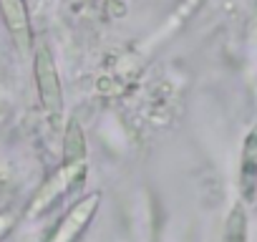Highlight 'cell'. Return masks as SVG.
I'll list each match as a JSON object with an SVG mask.
<instances>
[{
	"instance_id": "1",
	"label": "cell",
	"mask_w": 257,
	"mask_h": 242,
	"mask_svg": "<svg viewBox=\"0 0 257 242\" xmlns=\"http://www.w3.org/2000/svg\"><path fill=\"white\" fill-rule=\"evenodd\" d=\"M86 179V159H73V162H61L58 169H53L46 182H41V187L36 189V194L31 197L28 207L23 214L28 217H38L46 214L51 207H56L66 194H71L76 187H81Z\"/></svg>"
},
{
	"instance_id": "2",
	"label": "cell",
	"mask_w": 257,
	"mask_h": 242,
	"mask_svg": "<svg viewBox=\"0 0 257 242\" xmlns=\"http://www.w3.org/2000/svg\"><path fill=\"white\" fill-rule=\"evenodd\" d=\"M33 78H36V91L46 118L58 124V118L63 116V88H61L56 58L46 43L36 46L33 51Z\"/></svg>"
},
{
	"instance_id": "3",
	"label": "cell",
	"mask_w": 257,
	"mask_h": 242,
	"mask_svg": "<svg viewBox=\"0 0 257 242\" xmlns=\"http://www.w3.org/2000/svg\"><path fill=\"white\" fill-rule=\"evenodd\" d=\"M98 204H101V192H91V194L81 197L63 214V219L56 224V229L51 232L48 242H76L86 232V227L91 224L93 214L98 212Z\"/></svg>"
},
{
	"instance_id": "4",
	"label": "cell",
	"mask_w": 257,
	"mask_h": 242,
	"mask_svg": "<svg viewBox=\"0 0 257 242\" xmlns=\"http://www.w3.org/2000/svg\"><path fill=\"white\" fill-rule=\"evenodd\" d=\"M0 18L18 51L26 53L33 48V23L26 0H0Z\"/></svg>"
},
{
	"instance_id": "5",
	"label": "cell",
	"mask_w": 257,
	"mask_h": 242,
	"mask_svg": "<svg viewBox=\"0 0 257 242\" xmlns=\"http://www.w3.org/2000/svg\"><path fill=\"white\" fill-rule=\"evenodd\" d=\"M239 197L244 204L257 199V127L249 129L239 157Z\"/></svg>"
},
{
	"instance_id": "6",
	"label": "cell",
	"mask_w": 257,
	"mask_h": 242,
	"mask_svg": "<svg viewBox=\"0 0 257 242\" xmlns=\"http://www.w3.org/2000/svg\"><path fill=\"white\" fill-rule=\"evenodd\" d=\"M73 159H86V134L76 118L68 121L63 132V162H73Z\"/></svg>"
},
{
	"instance_id": "7",
	"label": "cell",
	"mask_w": 257,
	"mask_h": 242,
	"mask_svg": "<svg viewBox=\"0 0 257 242\" xmlns=\"http://www.w3.org/2000/svg\"><path fill=\"white\" fill-rule=\"evenodd\" d=\"M222 242H247V209L244 202H237L224 222V232H222Z\"/></svg>"
},
{
	"instance_id": "8",
	"label": "cell",
	"mask_w": 257,
	"mask_h": 242,
	"mask_svg": "<svg viewBox=\"0 0 257 242\" xmlns=\"http://www.w3.org/2000/svg\"><path fill=\"white\" fill-rule=\"evenodd\" d=\"M21 217H23V212H21L18 207H6V209H0V242H3V239L13 232V227L21 222Z\"/></svg>"
}]
</instances>
